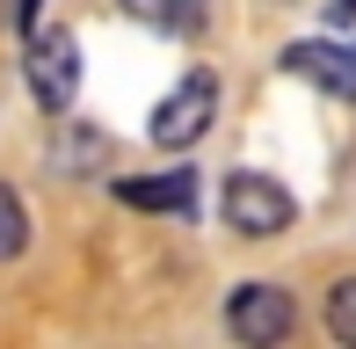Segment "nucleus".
<instances>
[{"instance_id": "nucleus-6", "label": "nucleus", "mask_w": 356, "mask_h": 349, "mask_svg": "<svg viewBox=\"0 0 356 349\" xmlns=\"http://www.w3.org/2000/svg\"><path fill=\"white\" fill-rule=\"evenodd\" d=\"M117 197L131 211H197V174L175 168V174H145V182H117Z\"/></svg>"}, {"instance_id": "nucleus-8", "label": "nucleus", "mask_w": 356, "mask_h": 349, "mask_svg": "<svg viewBox=\"0 0 356 349\" xmlns=\"http://www.w3.org/2000/svg\"><path fill=\"white\" fill-rule=\"evenodd\" d=\"M124 8L138 22H153V29H189L197 22V0H124Z\"/></svg>"}, {"instance_id": "nucleus-4", "label": "nucleus", "mask_w": 356, "mask_h": 349, "mask_svg": "<svg viewBox=\"0 0 356 349\" xmlns=\"http://www.w3.org/2000/svg\"><path fill=\"white\" fill-rule=\"evenodd\" d=\"M29 88H37V102L44 109H73V95H80V44H73V29H44V37H29Z\"/></svg>"}, {"instance_id": "nucleus-9", "label": "nucleus", "mask_w": 356, "mask_h": 349, "mask_svg": "<svg viewBox=\"0 0 356 349\" xmlns=\"http://www.w3.org/2000/svg\"><path fill=\"white\" fill-rule=\"evenodd\" d=\"M327 327H334V342L356 349V277H342V284L327 291Z\"/></svg>"}, {"instance_id": "nucleus-1", "label": "nucleus", "mask_w": 356, "mask_h": 349, "mask_svg": "<svg viewBox=\"0 0 356 349\" xmlns=\"http://www.w3.org/2000/svg\"><path fill=\"white\" fill-rule=\"evenodd\" d=\"M211 109H218V81H211V73H189V81L153 109V124H145V131H153V146L182 153V146H197V138L211 131Z\"/></svg>"}, {"instance_id": "nucleus-3", "label": "nucleus", "mask_w": 356, "mask_h": 349, "mask_svg": "<svg viewBox=\"0 0 356 349\" xmlns=\"http://www.w3.org/2000/svg\"><path fill=\"white\" fill-rule=\"evenodd\" d=\"M225 327L248 349H269V342H284L298 327V306H291V291H277V284H240L225 298Z\"/></svg>"}, {"instance_id": "nucleus-2", "label": "nucleus", "mask_w": 356, "mask_h": 349, "mask_svg": "<svg viewBox=\"0 0 356 349\" xmlns=\"http://www.w3.org/2000/svg\"><path fill=\"white\" fill-rule=\"evenodd\" d=\"M225 226L248 233V241L284 233L291 226V189L269 182V174H225Z\"/></svg>"}, {"instance_id": "nucleus-7", "label": "nucleus", "mask_w": 356, "mask_h": 349, "mask_svg": "<svg viewBox=\"0 0 356 349\" xmlns=\"http://www.w3.org/2000/svg\"><path fill=\"white\" fill-rule=\"evenodd\" d=\"M22 247H29V211H22V197L0 182V262H15Z\"/></svg>"}, {"instance_id": "nucleus-5", "label": "nucleus", "mask_w": 356, "mask_h": 349, "mask_svg": "<svg viewBox=\"0 0 356 349\" xmlns=\"http://www.w3.org/2000/svg\"><path fill=\"white\" fill-rule=\"evenodd\" d=\"M284 66L298 81H320L327 95H356V51H342V44H291Z\"/></svg>"}]
</instances>
